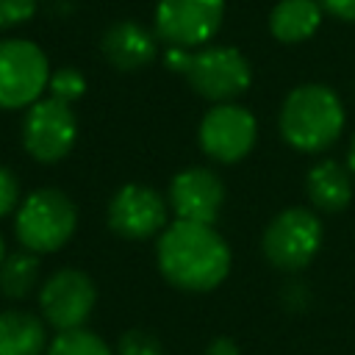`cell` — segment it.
<instances>
[{
	"instance_id": "16",
	"label": "cell",
	"mask_w": 355,
	"mask_h": 355,
	"mask_svg": "<svg viewBox=\"0 0 355 355\" xmlns=\"http://www.w3.org/2000/svg\"><path fill=\"white\" fill-rule=\"evenodd\" d=\"M322 22L319 0H280L269 14V31L277 42L297 44L316 33Z\"/></svg>"
},
{
	"instance_id": "12",
	"label": "cell",
	"mask_w": 355,
	"mask_h": 355,
	"mask_svg": "<svg viewBox=\"0 0 355 355\" xmlns=\"http://www.w3.org/2000/svg\"><path fill=\"white\" fill-rule=\"evenodd\" d=\"M166 200L178 219L214 225L225 205V183L214 169L189 166L172 178Z\"/></svg>"
},
{
	"instance_id": "7",
	"label": "cell",
	"mask_w": 355,
	"mask_h": 355,
	"mask_svg": "<svg viewBox=\"0 0 355 355\" xmlns=\"http://www.w3.org/2000/svg\"><path fill=\"white\" fill-rule=\"evenodd\" d=\"M183 78L205 100L233 103L239 94L250 89L252 69H250V61L236 47H202L191 53V61Z\"/></svg>"
},
{
	"instance_id": "11",
	"label": "cell",
	"mask_w": 355,
	"mask_h": 355,
	"mask_svg": "<svg viewBox=\"0 0 355 355\" xmlns=\"http://www.w3.org/2000/svg\"><path fill=\"white\" fill-rule=\"evenodd\" d=\"M105 219L119 239L141 241L166 227V200L153 186L125 183L108 200Z\"/></svg>"
},
{
	"instance_id": "26",
	"label": "cell",
	"mask_w": 355,
	"mask_h": 355,
	"mask_svg": "<svg viewBox=\"0 0 355 355\" xmlns=\"http://www.w3.org/2000/svg\"><path fill=\"white\" fill-rule=\"evenodd\" d=\"M3 261H6V241H3V236H0V266H3Z\"/></svg>"
},
{
	"instance_id": "10",
	"label": "cell",
	"mask_w": 355,
	"mask_h": 355,
	"mask_svg": "<svg viewBox=\"0 0 355 355\" xmlns=\"http://www.w3.org/2000/svg\"><path fill=\"white\" fill-rule=\"evenodd\" d=\"M225 17V0H158L155 33L169 47H200L214 39Z\"/></svg>"
},
{
	"instance_id": "6",
	"label": "cell",
	"mask_w": 355,
	"mask_h": 355,
	"mask_svg": "<svg viewBox=\"0 0 355 355\" xmlns=\"http://www.w3.org/2000/svg\"><path fill=\"white\" fill-rule=\"evenodd\" d=\"M78 119L69 103L55 97L36 100L22 119V147L39 164H55L75 147Z\"/></svg>"
},
{
	"instance_id": "25",
	"label": "cell",
	"mask_w": 355,
	"mask_h": 355,
	"mask_svg": "<svg viewBox=\"0 0 355 355\" xmlns=\"http://www.w3.org/2000/svg\"><path fill=\"white\" fill-rule=\"evenodd\" d=\"M347 169L352 172V178H355V136L349 139V150H347Z\"/></svg>"
},
{
	"instance_id": "19",
	"label": "cell",
	"mask_w": 355,
	"mask_h": 355,
	"mask_svg": "<svg viewBox=\"0 0 355 355\" xmlns=\"http://www.w3.org/2000/svg\"><path fill=\"white\" fill-rule=\"evenodd\" d=\"M116 355H164V344L153 330H125L116 341Z\"/></svg>"
},
{
	"instance_id": "23",
	"label": "cell",
	"mask_w": 355,
	"mask_h": 355,
	"mask_svg": "<svg viewBox=\"0 0 355 355\" xmlns=\"http://www.w3.org/2000/svg\"><path fill=\"white\" fill-rule=\"evenodd\" d=\"M322 11L333 14L336 19H347L355 22V0H319Z\"/></svg>"
},
{
	"instance_id": "1",
	"label": "cell",
	"mask_w": 355,
	"mask_h": 355,
	"mask_svg": "<svg viewBox=\"0 0 355 355\" xmlns=\"http://www.w3.org/2000/svg\"><path fill=\"white\" fill-rule=\"evenodd\" d=\"M158 272L180 291L202 294L225 283L230 272V247L214 225L175 219L155 244Z\"/></svg>"
},
{
	"instance_id": "13",
	"label": "cell",
	"mask_w": 355,
	"mask_h": 355,
	"mask_svg": "<svg viewBox=\"0 0 355 355\" xmlns=\"http://www.w3.org/2000/svg\"><path fill=\"white\" fill-rule=\"evenodd\" d=\"M100 50H103L105 61L114 69H119V72H136V69L147 67L155 58L158 42H155V36L144 25L130 22V19H122V22H114L103 33Z\"/></svg>"
},
{
	"instance_id": "8",
	"label": "cell",
	"mask_w": 355,
	"mask_h": 355,
	"mask_svg": "<svg viewBox=\"0 0 355 355\" xmlns=\"http://www.w3.org/2000/svg\"><path fill=\"white\" fill-rule=\"evenodd\" d=\"M255 139L258 122L239 103H216L205 111L197 130L200 150L219 164H236L247 158L255 147Z\"/></svg>"
},
{
	"instance_id": "22",
	"label": "cell",
	"mask_w": 355,
	"mask_h": 355,
	"mask_svg": "<svg viewBox=\"0 0 355 355\" xmlns=\"http://www.w3.org/2000/svg\"><path fill=\"white\" fill-rule=\"evenodd\" d=\"M19 202H22L19 200V183H17L14 172L0 166V219L8 216L11 211H17Z\"/></svg>"
},
{
	"instance_id": "3",
	"label": "cell",
	"mask_w": 355,
	"mask_h": 355,
	"mask_svg": "<svg viewBox=\"0 0 355 355\" xmlns=\"http://www.w3.org/2000/svg\"><path fill=\"white\" fill-rule=\"evenodd\" d=\"M78 227V208L72 197L61 189H36L31 191L14 216V233L22 250L44 255L61 250Z\"/></svg>"
},
{
	"instance_id": "20",
	"label": "cell",
	"mask_w": 355,
	"mask_h": 355,
	"mask_svg": "<svg viewBox=\"0 0 355 355\" xmlns=\"http://www.w3.org/2000/svg\"><path fill=\"white\" fill-rule=\"evenodd\" d=\"M47 89H50V97L64 100V103L72 105L78 97H83V92H86V78H83L78 69H72V67H61V69H55V72L50 75Z\"/></svg>"
},
{
	"instance_id": "14",
	"label": "cell",
	"mask_w": 355,
	"mask_h": 355,
	"mask_svg": "<svg viewBox=\"0 0 355 355\" xmlns=\"http://www.w3.org/2000/svg\"><path fill=\"white\" fill-rule=\"evenodd\" d=\"M352 180L355 178L347 169V164L333 161V158H322L305 175V194L316 211L338 214L352 200Z\"/></svg>"
},
{
	"instance_id": "5",
	"label": "cell",
	"mask_w": 355,
	"mask_h": 355,
	"mask_svg": "<svg viewBox=\"0 0 355 355\" xmlns=\"http://www.w3.org/2000/svg\"><path fill=\"white\" fill-rule=\"evenodd\" d=\"M44 50L28 39H0V108H31L50 83Z\"/></svg>"
},
{
	"instance_id": "9",
	"label": "cell",
	"mask_w": 355,
	"mask_h": 355,
	"mask_svg": "<svg viewBox=\"0 0 355 355\" xmlns=\"http://www.w3.org/2000/svg\"><path fill=\"white\" fill-rule=\"evenodd\" d=\"M97 302L94 280L80 269H58L39 291V311L58 333L80 330Z\"/></svg>"
},
{
	"instance_id": "17",
	"label": "cell",
	"mask_w": 355,
	"mask_h": 355,
	"mask_svg": "<svg viewBox=\"0 0 355 355\" xmlns=\"http://www.w3.org/2000/svg\"><path fill=\"white\" fill-rule=\"evenodd\" d=\"M39 283V258L36 252L19 250L6 255L0 266V294L8 300H25Z\"/></svg>"
},
{
	"instance_id": "21",
	"label": "cell",
	"mask_w": 355,
	"mask_h": 355,
	"mask_svg": "<svg viewBox=\"0 0 355 355\" xmlns=\"http://www.w3.org/2000/svg\"><path fill=\"white\" fill-rule=\"evenodd\" d=\"M39 0H0V28H17L28 22Z\"/></svg>"
},
{
	"instance_id": "24",
	"label": "cell",
	"mask_w": 355,
	"mask_h": 355,
	"mask_svg": "<svg viewBox=\"0 0 355 355\" xmlns=\"http://www.w3.org/2000/svg\"><path fill=\"white\" fill-rule=\"evenodd\" d=\"M205 355H241L239 352V344L227 336H216L208 347H205Z\"/></svg>"
},
{
	"instance_id": "4",
	"label": "cell",
	"mask_w": 355,
	"mask_h": 355,
	"mask_svg": "<svg viewBox=\"0 0 355 355\" xmlns=\"http://www.w3.org/2000/svg\"><path fill=\"white\" fill-rule=\"evenodd\" d=\"M263 258L280 272L305 269L322 250V222L311 208H286L269 219L261 239Z\"/></svg>"
},
{
	"instance_id": "15",
	"label": "cell",
	"mask_w": 355,
	"mask_h": 355,
	"mask_svg": "<svg viewBox=\"0 0 355 355\" xmlns=\"http://www.w3.org/2000/svg\"><path fill=\"white\" fill-rule=\"evenodd\" d=\"M47 330L31 311L8 308L0 311V355H44Z\"/></svg>"
},
{
	"instance_id": "18",
	"label": "cell",
	"mask_w": 355,
	"mask_h": 355,
	"mask_svg": "<svg viewBox=\"0 0 355 355\" xmlns=\"http://www.w3.org/2000/svg\"><path fill=\"white\" fill-rule=\"evenodd\" d=\"M44 355H116L97 333L80 327V330H67L58 333Z\"/></svg>"
},
{
	"instance_id": "2",
	"label": "cell",
	"mask_w": 355,
	"mask_h": 355,
	"mask_svg": "<svg viewBox=\"0 0 355 355\" xmlns=\"http://www.w3.org/2000/svg\"><path fill=\"white\" fill-rule=\"evenodd\" d=\"M344 105L330 86L302 83L291 89L280 105L277 128L288 147L300 153H322L333 147L344 130Z\"/></svg>"
}]
</instances>
